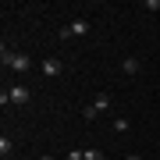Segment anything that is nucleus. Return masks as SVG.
<instances>
[{
    "instance_id": "1",
    "label": "nucleus",
    "mask_w": 160,
    "mask_h": 160,
    "mask_svg": "<svg viewBox=\"0 0 160 160\" xmlns=\"http://www.w3.org/2000/svg\"><path fill=\"white\" fill-rule=\"evenodd\" d=\"M0 61H4V68H11L18 75H22V71H32V57H29V53H14L7 43L0 46Z\"/></svg>"
},
{
    "instance_id": "2",
    "label": "nucleus",
    "mask_w": 160,
    "mask_h": 160,
    "mask_svg": "<svg viewBox=\"0 0 160 160\" xmlns=\"http://www.w3.org/2000/svg\"><path fill=\"white\" fill-rule=\"evenodd\" d=\"M107 110H110V96H107V92H100V96H96V100H92L89 107H86V118L92 121V118H100V114H107Z\"/></svg>"
},
{
    "instance_id": "3",
    "label": "nucleus",
    "mask_w": 160,
    "mask_h": 160,
    "mask_svg": "<svg viewBox=\"0 0 160 160\" xmlns=\"http://www.w3.org/2000/svg\"><path fill=\"white\" fill-rule=\"evenodd\" d=\"M86 32H89V22H86V18H75L71 25L61 29V39H75V36H86Z\"/></svg>"
},
{
    "instance_id": "4",
    "label": "nucleus",
    "mask_w": 160,
    "mask_h": 160,
    "mask_svg": "<svg viewBox=\"0 0 160 160\" xmlns=\"http://www.w3.org/2000/svg\"><path fill=\"white\" fill-rule=\"evenodd\" d=\"M39 71H43V75H46V78H57V75H61V71H64V64H61V61H57V57H46V61H43V64H39Z\"/></svg>"
},
{
    "instance_id": "5",
    "label": "nucleus",
    "mask_w": 160,
    "mask_h": 160,
    "mask_svg": "<svg viewBox=\"0 0 160 160\" xmlns=\"http://www.w3.org/2000/svg\"><path fill=\"white\" fill-rule=\"evenodd\" d=\"M7 96H11V103H29L32 92H29V86H11V89H7Z\"/></svg>"
},
{
    "instance_id": "6",
    "label": "nucleus",
    "mask_w": 160,
    "mask_h": 160,
    "mask_svg": "<svg viewBox=\"0 0 160 160\" xmlns=\"http://www.w3.org/2000/svg\"><path fill=\"white\" fill-rule=\"evenodd\" d=\"M121 71H125V75H135L139 71V57H125V61H121Z\"/></svg>"
},
{
    "instance_id": "7",
    "label": "nucleus",
    "mask_w": 160,
    "mask_h": 160,
    "mask_svg": "<svg viewBox=\"0 0 160 160\" xmlns=\"http://www.w3.org/2000/svg\"><path fill=\"white\" fill-rule=\"evenodd\" d=\"M110 128H114V132H118V135H125V132H128L132 125H128V121H125V118H114V125H110Z\"/></svg>"
},
{
    "instance_id": "8",
    "label": "nucleus",
    "mask_w": 160,
    "mask_h": 160,
    "mask_svg": "<svg viewBox=\"0 0 160 160\" xmlns=\"http://www.w3.org/2000/svg\"><path fill=\"white\" fill-rule=\"evenodd\" d=\"M64 160H86V149H71V153H64Z\"/></svg>"
},
{
    "instance_id": "9",
    "label": "nucleus",
    "mask_w": 160,
    "mask_h": 160,
    "mask_svg": "<svg viewBox=\"0 0 160 160\" xmlns=\"http://www.w3.org/2000/svg\"><path fill=\"white\" fill-rule=\"evenodd\" d=\"M86 160H103V153L100 149H86Z\"/></svg>"
},
{
    "instance_id": "10",
    "label": "nucleus",
    "mask_w": 160,
    "mask_h": 160,
    "mask_svg": "<svg viewBox=\"0 0 160 160\" xmlns=\"http://www.w3.org/2000/svg\"><path fill=\"white\" fill-rule=\"evenodd\" d=\"M39 160H57V157H50V153H46V157H39Z\"/></svg>"
},
{
    "instance_id": "11",
    "label": "nucleus",
    "mask_w": 160,
    "mask_h": 160,
    "mask_svg": "<svg viewBox=\"0 0 160 160\" xmlns=\"http://www.w3.org/2000/svg\"><path fill=\"white\" fill-rule=\"evenodd\" d=\"M125 160H142V157H135V153H132V157H125Z\"/></svg>"
}]
</instances>
